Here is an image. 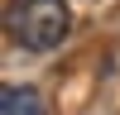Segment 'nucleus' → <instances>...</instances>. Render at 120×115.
I'll return each mask as SVG.
<instances>
[{"instance_id":"1","label":"nucleus","mask_w":120,"mask_h":115,"mask_svg":"<svg viewBox=\"0 0 120 115\" xmlns=\"http://www.w3.org/2000/svg\"><path fill=\"white\" fill-rule=\"evenodd\" d=\"M72 34V10L67 0H24L15 5V43L29 53H53Z\"/></svg>"},{"instance_id":"2","label":"nucleus","mask_w":120,"mask_h":115,"mask_svg":"<svg viewBox=\"0 0 120 115\" xmlns=\"http://www.w3.org/2000/svg\"><path fill=\"white\" fill-rule=\"evenodd\" d=\"M0 115H43V101H38L34 86H5V96H0Z\"/></svg>"}]
</instances>
